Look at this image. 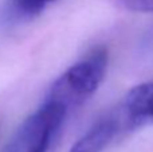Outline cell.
I'll return each instance as SVG.
<instances>
[{
    "label": "cell",
    "mask_w": 153,
    "mask_h": 152,
    "mask_svg": "<svg viewBox=\"0 0 153 152\" xmlns=\"http://www.w3.org/2000/svg\"><path fill=\"white\" fill-rule=\"evenodd\" d=\"M108 69V51L103 47L95 48L83 59L70 66L55 82L46 98L70 108L82 105L94 94L105 77Z\"/></svg>",
    "instance_id": "6da1fadb"
},
{
    "label": "cell",
    "mask_w": 153,
    "mask_h": 152,
    "mask_svg": "<svg viewBox=\"0 0 153 152\" xmlns=\"http://www.w3.org/2000/svg\"><path fill=\"white\" fill-rule=\"evenodd\" d=\"M66 115L63 105L46 98L20 124L3 152H51Z\"/></svg>",
    "instance_id": "7a4b0ae2"
},
{
    "label": "cell",
    "mask_w": 153,
    "mask_h": 152,
    "mask_svg": "<svg viewBox=\"0 0 153 152\" xmlns=\"http://www.w3.org/2000/svg\"><path fill=\"white\" fill-rule=\"evenodd\" d=\"M118 112L126 131L153 124V82H144L130 89Z\"/></svg>",
    "instance_id": "3957f363"
},
{
    "label": "cell",
    "mask_w": 153,
    "mask_h": 152,
    "mask_svg": "<svg viewBox=\"0 0 153 152\" xmlns=\"http://www.w3.org/2000/svg\"><path fill=\"white\" fill-rule=\"evenodd\" d=\"M125 129L118 109L97 120L69 152H103Z\"/></svg>",
    "instance_id": "277c9868"
},
{
    "label": "cell",
    "mask_w": 153,
    "mask_h": 152,
    "mask_svg": "<svg viewBox=\"0 0 153 152\" xmlns=\"http://www.w3.org/2000/svg\"><path fill=\"white\" fill-rule=\"evenodd\" d=\"M56 0H4L1 20L7 26H16L35 19Z\"/></svg>",
    "instance_id": "5b68a950"
},
{
    "label": "cell",
    "mask_w": 153,
    "mask_h": 152,
    "mask_svg": "<svg viewBox=\"0 0 153 152\" xmlns=\"http://www.w3.org/2000/svg\"><path fill=\"white\" fill-rule=\"evenodd\" d=\"M117 4L134 12H153V0H114Z\"/></svg>",
    "instance_id": "8992f818"
}]
</instances>
